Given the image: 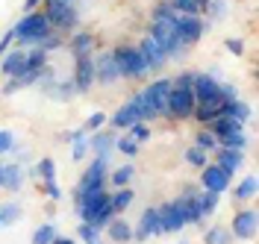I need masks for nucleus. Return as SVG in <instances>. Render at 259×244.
<instances>
[{"mask_svg": "<svg viewBox=\"0 0 259 244\" xmlns=\"http://www.w3.org/2000/svg\"><path fill=\"white\" fill-rule=\"evenodd\" d=\"M106 179H109V159L95 156V162L85 168L80 185L74 188V206H82L85 200H92L95 194L106 191Z\"/></svg>", "mask_w": 259, "mask_h": 244, "instance_id": "nucleus-1", "label": "nucleus"}, {"mask_svg": "<svg viewBox=\"0 0 259 244\" xmlns=\"http://www.w3.org/2000/svg\"><path fill=\"white\" fill-rule=\"evenodd\" d=\"M12 33H15V38L24 47H35L50 33V21L45 12H24V18L12 27Z\"/></svg>", "mask_w": 259, "mask_h": 244, "instance_id": "nucleus-2", "label": "nucleus"}, {"mask_svg": "<svg viewBox=\"0 0 259 244\" xmlns=\"http://www.w3.org/2000/svg\"><path fill=\"white\" fill-rule=\"evenodd\" d=\"M150 38L165 50V56H177L183 41L177 35V15L171 18H153V27H150Z\"/></svg>", "mask_w": 259, "mask_h": 244, "instance_id": "nucleus-3", "label": "nucleus"}, {"mask_svg": "<svg viewBox=\"0 0 259 244\" xmlns=\"http://www.w3.org/2000/svg\"><path fill=\"white\" fill-rule=\"evenodd\" d=\"M112 59H115V65H118V74L127 77V80H142L147 74V62L142 59L139 47H115Z\"/></svg>", "mask_w": 259, "mask_h": 244, "instance_id": "nucleus-4", "label": "nucleus"}, {"mask_svg": "<svg viewBox=\"0 0 259 244\" xmlns=\"http://www.w3.org/2000/svg\"><path fill=\"white\" fill-rule=\"evenodd\" d=\"M45 3V15H48L50 27H56V30H74L77 27V21H80V15H77V9L71 6V3H65V0H41Z\"/></svg>", "mask_w": 259, "mask_h": 244, "instance_id": "nucleus-5", "label": "nucleus"}, {"mask_svg": "<svg viewBox=\"0 0 259 244\" xmlns=\"http://www.w3.org/2000/svg\"><path fill=\"white\" fill-rule=\"evenodd\" d=\"M194 106H197V100H194L192 88H174V85H171L165 115H171V118H177V121H189L192 112H194Z\"/></svg>", "mask_w": 259, "mask_h": 244, "instance_id": "nucleus-6", "label": "nucleus"}, {"mask_svg": "<svg viewBox=\"0 0 259 244\" xmlns=\"http://www.w3.org/2000/svg\"><path fill=\"white\" fill-rule=\"evenodd\" d=\"M256 224H259L256 209L236 212V218H233V224H230V235L239 238V241H250V238L256 235Z\"/></svg>", "mask_w": 259, "mask_h": 244, "instance_id": "nucleus-7", "label": "nucleus"}, {"mask_svg": "<svg viewBox=\"0 0 259 244\" xmlns=\"http://www.w3.org/2000/svg\"><path fill=\"white\" fill-rule=\"evenodd\" d=\"M203 30H206V24L200 21V15H177V35H180V41H183V47L197 44Z\"/></svg>", "mask_w": 259, "mask_h": 244, "instance_id": "nucleus-8", "label": "nucleus"}, {"mask_svg": "<svg viewBox=\"0 0 259 244\" xmlns=\"http://www.w3.org/2000/svg\"><path fill=\"white\" fill-rule=\"evenodd\" d=\"M168 91H171V80H153L150 85H145L142 97L147 100V106L153 109L156 115H165V106H168Z\"/></svg>", "mask_w": 259, "mask_h": 244, "instance_id": "nucleus-9", "label": "nucleus"}, {"mask_svg": "<svg viewBox=\"0 0 259 244\" xmlns=\"http://www.w3.org/2000/svg\"><path fill=\"white\" fill-rule=\"evenodd\" d=\"M183 227H186V221H183V209H180V197L159 206V232H180Z\"/></svg>", "mask_w": 259, "mask_h": 244, "instance_id": "nucleus-10", "label": "nucleus"}, {"mask_svg": "<svg viewBox=\"0 0 259 244\" xmlns=\"http://www.w3.org/2000/svg\"><path fill=\"white\" fill-rule=\"evenodd\" d=\"M74 88L77 91H89L92 88V82H95V56H80V59H74Z\"/></svg>", "mask_w": 259, "mask_h": 244, "instance_id": "nucleus-11", "label": "nucleus"}, {"mask_svg": "<svg viewBox=\"0 0 259 244\" xmlns=\"http://www.w3.org/2000/svg\"><path fill=\"white\" fill-rule=\"evenodd\" d=\"M200 185L206 191H227L230 188V174H227L221 165H203V174H200Z\"/></svg>", "mask_w": 259, "mask_h": 244, "instance_id": "nucleus-12", "label": "nucleus"}, {"mask_svg": "<svg viewBox=\"0 0 259 244\" xmlns=\"http://www.w3.org/2000/svg\"><path fill=\"white\" fill-rule=\"evenodd\" d=\"M109 121H112L115 130H130L133 124H139V121H142V112H139V100L133 97L130 103H124V106H121V109H118L112 118H109Z\"/></svg>", "mask_w": 259, "mask_h": 244, "instance_id": "nucleus-13", "label": "nucleus"}, {"mask_svg": "<svg viewBox=\"0 0 259 244\" xmlns=\"http://www.w3.org/2000/svg\"><path fill=\"white\" fill-rule=\"evenodd\" d=\"M244 162V150H233V147H215V165H221L227 174L233 177Z\"/></svg>", "mask_w": 259, "mask_h": 244, "instance_id": "nucleus-14", "label": "nucleus"}, {"mask_svg": "<svg viewBox=\"0 0 259 244\" xmlns=\"http://www.w3.org/2000/svg\"><path fill=\"white\" fill-rule=\"evenodd\" d=\"M139 53H142V59L147 62V71H156V68H162V65H165V59H168V56H165V50H162L159 44L150 38V35H147L145 41L139 44Z\"/></svg>", "mask_w": 259, "mask_h": 244, "instance_id": "nucleus-15", "label": "nucleus"}, {"mask_svg": "<svg viewBox=\"0 0 259 244\" xmlns=\"http://www.w3.org/2000/svg\"><path fill=\"white\" fill-rule=\"evenodd\" d=\"M150 235H159V209H145L142 221H139V229H133L136 241H145Z\"/></svg>", "mask_w": 259, "mask_h": 244, "instance_id": "nucleus-16", "label": "nucleus"}, {"mask_svg": "<svg viewBox=\"0 0 259 244\" xmlns=\"http://www.w3.org/2000/svg\"><path fill=\"white\" fill-rule=\"evenodd\" d=\"M180 209H183V221L186 224H203V212H200V203H197V191H186L180 197Z\"/></svg>", "mask_w": 259, "mask_h": 244, "instance_id": "nucleus-17", "label": "nucleus"}, {"mask_svg": "<svg viewBox=\"0 0 259 244\" xmlns=\"http://www.w3.org/2000/svg\"><path fill=\"white\" fill-rule=\"evenodd\" d=\"M227 100H233V97H221V100H209V103H197L194 106V112H192V118L194 121H200V124H209V121H215L218 115L224 112V103Z\"/></svg>", "mask_w": 259, "mask_h": 244, "instance_id": "nucleus-18", "label": "nucleus"}, {"mask_svg": "<svg viewBox=\"0 0 259 244\" xmlns=\"http://www.w3.org/2000/svg\"><path fill=\"white\" fill-rule=\"evenodd\" d=\"M118 77H121V74H118V65H115L112 53L97 56V59H95V80L97 82H115Z\"/></svg>", "mask_w": 259, "mask_h": 244, "instance_id": "nucleus-19", "label": "nucleus"}, {"mask_svg": "<svg viewBox=\"0 0 259 244\" xmlns=\"http://www.w3.org/2000/svg\"><path fill=\"white\" fill-rule=\"evenodd\" d=\"M24 62H27V50H12V53H6L3 62H0L3 77H18V74L24 71Z\"/></svg>", "mask_w": 259, "mask_h": 244, "instance_id": "nucleus-20", "label": "nucleus"}, {"mask_svg": "<svg viewBox=\"0 0 259 244\" xmlns=\"http://www.w3.org/2000/svg\"><path fill=\"white\" fill-rule=\"evenodd\" d=\"M21 182H24V171H21V165L18 162H6L3 165V182H0V188H3V191H18Z\"/></svg>", "mask_w": 259, "mask_h": 244, "instance_id": "nucleus-21", "label": "nucleus"}, {"mask_svg": "<svg viewBox=\"0 0 259 244\" xmlns=\"http://www.w3.org/2000/svg\"><path fill=\"white\" fill-rule=\"evenodd\" d=\"M244 124L236 121V118H227V115H218L215 121H209V132H215V138H224L230 132H239Z\"/></svg>", "mask_w": 259, "mask_h": 244, "instance_id": "nucleus-22", "label": "nucleus"}, {"mask_svg": "<svg viewBox=\"0 0 259 244\" xmlns=\"http://www.w3.org/2000/svg\"><path fill=\"white\" fill-rule=\"evenodd\" d=\"M106 232H109V238H112L115 244H127V241H133V227H130L127 221L121 218H112L109 224H106Z\"/></svg>", "mask_w": 259, "mask_h": 244, "instance_id": "nucleus-23", "label": "nucleus"}, {"mask_svg": "<svg viewBox=\"0 0 259 244\" xmlns=\"http://www.w3.org/2000/svg\"><path fill=\"white\" fill-rule=\"evenodd\" d=\"M92 50H95V35L92 33H77L71 38V53H74V59L92 56Z\"/></svg>", "mask_w": 259, "mask_h": 244, "instance_id": "nucleus-24", "label": "nucleus"}, {"mask_svg": "<svg viewBox=\"0 0 259 244\" xmlns=\"http://www.w3.org/2000/svg\"><path fill=\"white\" fill-rule=\"evenodd\" d=\"M89 147L95 150V156H103V159H109V150L115 147V138L109 135V132H97L89 138Z\"/></svg>", "mask_w": 259, "mask_h": 244, "instance_id": "nucleus-25", "label": "nucleus"}, {"mask_svg": "<svg viewBox=\"0 0 259 244\" xmlns=\"http://www.w3.org/2000/svg\"><path fill=\"white\" fill-rule=\"evenodd\" d=\"M221 115H227V118H236V121H247V118H250V106H247V103H242V100L239 97H233V100H227L224 103V112Z\"/></svg>", "mask_w": 259, "mask_h": 244, "instance_id": "nucleus-26", "label": "nucleus"}, {"mask_svg": "<svg viewBox=\"0 0 259 244\" xmlns=\"http://www.w3.org/2000/svg\"><path fill=\"white\" fill-rule=\"evenodd\" d=\"M253 194H256V177H253V174H247V177L233 188V197H236V203H242V200H250Z\"/></svg>", "mask_w": 259, "mask_h": 244, "instance_id": "nucleus-27", "label": "nucleus"}, {"mask_svg": "<svg viewBox=\"0 0 259 244\" xmlns=\"http://www.w3.org/2000/svg\"><path fill=\"white\" fill-rule=\"evenodd\" d=\"M133 188H127V185H121L115 194H109V203H112V212L118 215V212H127V206L133 203Z\"/></svg>", "mask_w": 259, "mask_h": 244, "instance_id": "nucleus-28", "label": "nucleus"}, {"mask_svg": "<svg viewBox=\"0 0 259 244\" xmlns=\"http://www.w3.org/2000/svg\"><path fill=\"white\" fill-rule=\"evenodd\" d=\"M21 221V206L18 203H3L0 206V227H12Z\"/></svg>", "mask_w": 259, "mask_h": 244, "instance_id": "nucleus-29", "label": "nucleus"}, {"mask_svg": "<svg viewBox=\"0 0 259 244\" xmlns=\"http://www.w3.org/2000/svg\"><path fill=\"white\" fill-rule=\"evenodd\" d=\"M218 191H206V188H203V191H197V203H200V212H203V218H206V215H212V212L218 209Z\"/></svg>", "mask_w": 259, "mask_h": 244, "instance_id": "nucleus-30", "label": "nucleus"}, {"mask_svg": "<svg viewBox=\"0 0 259 244\" xmlns=\"http://www.w3.org/2000/svg\"><path fill=\"white\" fill-rule=\"evenodd\" d=\"M218 147H233V150H244V147H247V135H244V130L230 132V135H224V138H218Z\"/></svg>", "mask_w": 259, "mask_h": 244, "instance_id": "nucleus-31", "label": "nucleus"}, {"mask_svg": "<svg viewBox=\"0 0 259 244\" xmlns=\"http://www.w3.org/2000/svg\"><path fill=\"white\" fill-rule=\"evenodd\" d=\"M71 138H74V147H71V156H74V162H77V159H82V156L89 153V141H85V130H77L74 135H71Z\"/></svg>", "mask_w": 259, "mask_h": 244, "instance_id": "nucleus-32", "label": "nucleus"}, {"mask_svg": "<svg viewBox=\"0 0 259 244\" xmlns=\"http://www.w3.org/2000/svg\"><path fill=\"white\" fill-rule=\"evenodd\" d=\"M133 165H121V168H115L112 174H109V179H112V185L115 188H121V185H127L130 179H133Z\"/></svg>", "mask_w": 259, "mask_h": 244, "instance_id": "nucleus-33", "label": "nucleus"}, {"mask_svg": "<svg viewBox=\"0 0 259 244\" xmlns=\"http://www.w3.org/2000/svg\"><path fill=\"white\" fill-rule=\"evenodd\" d=\"M56 238V227L53 224H41V227L32 232V244H50Z\"/></svg>", "mask_w": 259, "mask_h": 244, "instance_id": "nucleus-34", "label": "nucleus"}, {"mask_svg": "<svg viewBox=\"0 0 259 244\" xmlns=\"http://www.w3.org/2000/svg\"><path fill=\"white\" fill-rule=\"evenodd\" d=\"M180 15H200V0H171Z\"/></svg>", "mask_w": 259, "mask_h": 244, "instance_id": "nucleus-35", "label": "nucleus"}, {"mask_svg": "<svg viewBox=\"0 0 259 244\" xmlns=\"http://www.w3.org/2000/svg\"><path fill=\"white\" fill-rule=\"evenodd\" d=\"M77 235H80L85 244H97V241H100V229L92 227L89 221H80V229H77Z\"/></svg>", "mask_w": 259, "mask_h": 244, "instance_id": "nucleus-36", "label": "nucleus"}, {"mask_svg": "<svg viewBox=\"0 0 259 244\" xmlns=\"http://www.w3.org/2000/svg\"><path fill=\"white\" fill-rule=\"evenodd\" d=\"M186 162L192 165V168H203V165H209L206 162V150H200L197 144H192L189 150H186Z\"/></svg>", "mask_w": 259, "mask_h": 244, "instance_id": "nucleus-37", "label": "nucleus"}, {"mask_svg": "<svg viewBox=\"0 0 259 244\" xmlns=\"http://www.w3.org/2000/svg\"><path fill=\"white\" fill-rule=\"evenodd\" d=\"M203 241H206V244H230V241H233V235H230L224 227H212L209 232H206V238H203Z\"/></svg>", "mask_w": 259, "mask_h": 244, "instance_id": "nucleus-38", "label": "nucleus"}, {"mask_svg": "<svg viewBox=\"0 0 259 244\" xmlns=\"http://www.w3.org/2000/svg\"><path fill=\"white\" fill-rule=\"evenodd\" d=\"M194 144L200 147V150H215V147H218V138H215V132L200 130L197 135H194Z\"/></svg>", "mask_w": 259, "mask_h": 244, "instance_id": "nucleus-39", "label": "nucleus"}, {"mask_svg": "<svg viewBox=\"0 0 259 244\" xmlns=\"http://www.w3.org/2000/svg\"><path fill=\"white\" fill-rule=\"evenodd\" d=\"M130 138H133L136 144H142V141H147V138H150V127H147L145 121L133 124V127H130Z\"/></svg>", "mask_w": 259, "mask_h": 244, "instance_id": "nucleus-40", "label": "nucleus"}, {"mask_svg": "<svg viewBox=\"0 0 259 244\" xmlns=\"http://www.w3.org/2000/svg\"><path fill=\"white\" fill-rule=\"evenodd\" d=\"M35 174L41 179H56V162L53 159H41V162L35 165Z\"/></svg>", "mask_w": 259, "mask_h": 244, "instance_id": "nucleus-41", "label": "nucleus"}, {"mask_svg": "<svg viewBox=\"0 0 259 244\" xmlns=\"http://www.w3.org/2000/svg\"><path fill=\"white\" fill-rule=\"evenodd\" d=\"M59 44H62V35H59V33H48L41 41H38V44H35V47H41L45 53H50V50H56Z\"/></svg>", "mask_w": 259, "mask_h": 244, "instance_id": "nucleus-42", "label": "nucleus"}, {"mask_svg": "<svg viewBox=\"0 0 259 244\" xmlns=\"http://www.w3.org/2000/svg\"><path fill=\"white\" fill-rule=\"evenodd\" d=\"M115 147H118V150H121L124 156H136V153H139V144H136V141H133L130 135H124L121 141H115Z\"/></svg>", "mask_w": 259, "mask_h": 244, "instance_id": "nucleus-43", "label": "nucleus"}, {"mask_svg": "<svg viewBox=\"0 0 259 244\" xmlns=\"http://www.w3.org/2000/svg\"><path fill=\"white\" fill-rule=\"evenodd\" d=\"M9 150H15V135L9 130H0V156L9 153Z\"/></svg>", "mask_w": 259, "mask_h": 244, "instance_id": "nucleus-44", "label": "nucleus"}, {"mask_svg": "<svg viewBox=\"0 0 259 244\" xmlns=\"http://www.w3.org/2000/svg\"><path fill=\"white\" fill-rule=\"evenodd\" d=\"M41 191H45L50 200H59V197H62V188L56 185V179H45V182H41Z\"/></svg>", "mask_w": 259, "mask_h": 244, "instance_id": "nucleus-45", "label": "nucleus"}, {"mask_svg": "<svg viewBox=\"0 0 259 244\" xmlns=\"http://www.w3.org/2000/svg\"><path fill=\"white\" fill-rule=\"evenodd\" d=\"M192 82H194V74L186 71V74H180L177 80H171V85H174V88H192Z\"/></svg>", "mask_w": 259, "mask_h": 244, "instance_id": "nucleus-46", "label": "nucleus"}, {"mask_svg": "<svg viewBox=\"0 0 259 244\" xmlns=\"http://www.w3.org/2000/svg\"><path fill=\"white\" fill-rule=\"evenodd\" d=\"M224 47L230 50L233 56H242V53H244V41H242V38H227V41H224Z\"/></svg>", "mask_w": 259, "mask_h": 244, "instance_id": "nucleus-47", "label": "nucleus"}, {"mask_svg": "<svg viewBox=\"0 0 259 244\" xmlns=\"http://www.w3.org/2000/svg\"><path fill=\"white\" fill-rule=\"evenodd\" d=\"M103 124H106V115H103V112H95L89 121H85V130H100Z\"/></svg>", "mask_w": 259, "mask_h": 244, "instance_id": "nucleus-48", "label": "nucleus"}, {"mask_svg": "<svg viewBox=\"0 0 259 244\" xmlns=\"http://www.w3.org/2000/svg\"><path fill=\"white\" fill-rule=\"evenodd\" d=\"M12 41H15V33L9 30V33H6V35H3V38H0V56H3L6 50H9V44H12Z\"/></svg>", "mask_w": 259, "mask_h": 244, "instance_id": "nucleus-49", "label": "nucleus"}, {"mask_svg": "<svg viewBox=\"0 0 259 244\" xmlns=\"http://www.w3.org/2000/svg\"><path fill=\"white\" fill-rule=\"evenodd\" d=\"M38 3H41V0H24V12H35Z\"/></svg>", "mask_w": 259, "mask_h": 244, "instance_id": "nucleus-50", "label": "nucleus"}, {"mask_svg": "<svg viewBox=\"0 0 259 244\" xmlns=\"http://www.w3.org/2000/svg\"><path fill=\"white\" fill-rule=\"evenodd\" d=\"M50 244H77V241H74V238H62V235H56Z\"/></svg>", "mask_w": 259, "mask_h": 244, "instance_id": "nucleus-51", "label": "nucleus"}, {"mask_svg": "<svg viewBox=\"0 0 259 244\" xmlns=\"http://www.w3.org/2000/svg\"><path fill=\"white\" fill-rule=\"evenodd\" d=\"M3 165H6V162H3V159H0V182H3Z\"/></svg>", "mask_w": 259, "mask_h": 244, "instance_id": "nucleus-52", "label": "nucleus"}, {"mask_svg": "<svg viewBox=\"0 0 259 244\" xmlns=\"http://www.w3.org/2000/svg\"><path fill=\"white\" fill-rule=\"evenodd\" d=\"M65 3H68V0H65Z\"/></svg>", "mask_w": 259, "mask_h": 244, "instance_id": "nucleus-53", "label": "nucleus"}]
</instances>
